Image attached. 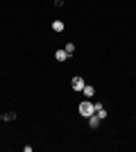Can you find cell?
<instances>
[{
    "instance_id": "1",
    "label": "cell",
    "mask_w": 136,
    "mask_h": 152,
    "mask_svg": "<svg viewBox=\"0 0 136 152\" xmlns=\"http://www.w3.org/2000/svg\"><path fill=\"white\" fill-rule=\"evenodd\" d=\"M95 114V104L93 102H89V98H86L82 104H79V116H84V118H89V116Z\"/></svg>"
},
{
    "instance_id": "2",
    "label": "cell",
    "mask_w": 136,
    "mask_h": 152,
    "mask_svg": "<svg viewBox=\"0 0 136 152\" xmlns=\"http://www.w3.org/2000/svg\"><path fill=\"white\" fill-rule=\"evenodd\" d=\"M84 80H82V77H79V75H75V77H73V82H71V86H73V91H79V93H82V89H84Z\"/></svg>"
},
{
    "instance_id": "3",
    "label": "cell",
    "mask_w": 136,
    "mask_h": 152,
    "mask_svg": "<svg viewBox=\"0 0 136 152\" xmlns=\"http://www.w3.org/2000/svg\"><path fill=\"white\" fill-rule=\"evenodd\" d=\"M95 116L100 118V121H104V118H107V109H104V104L95 102Z\"/></svg>"
},
{
    "instance_id": "4",
    "label": "cell",
    "mask_w": 136,
    "mask_h": 152,
    "mask_svg": "<svg viewBox=\"0 0 136 152\" xmlns=\"http://www.w3.org/2000/svg\"><path fill=\"white\" fill-rule=\"evenodd\" d=\"M68 57H71V55L66 52V48H61V50H57V52H55V59H57V61H66Z\"/></svg>"
},
{
    "instance_id": "5",
    "label": "cell",
    "mask_w": 136,
    "mask_h": 152,
    "mask_svg": "<svg viewBox=\"0 0 136 152\" xmlns=\"http://www.w3.org/2000/svg\"><path fill=\"white\" fill-rule=\"evenodd\" d=\"M82 93H84L86 98H93V95H95V86H93V84H84V89H82Z\"/></svg>"
},
{
    "instance_id": "6",
    "label": "cell",
    "mask_w": 136,
    "mask_h": 152,
    "mask_svg": "<svg viewBox=\"0 0 136 152\" xmlns=\"http://www.w3.org/2000/svg\"><path fill=\"white\" fill-rule=\"evenodd\" d=\"M100 123H102V121H100V118H97L95 114H93V116H89V127H91V129H97V127H100Z\"/></svg>"
},
{
    "instance_id": "7",
    "label": "cell",
    "mask_w": 136,
    "mask_h": 152,
    "mask_svg": "<svg viewBox=\"0 0 136 152\" xmlns=\"http://www.w3.org/2000/svg\"><path fill=\"white\" fill-rule=\"evenodd\" d=\"M52 32H64V20H52Z\"/></svg>"
},
{
    "instance_id": "8",
    "label": "cell",
    "mask_w": 136,
    "mask_h": 152,
    "mask_svg": "<svg viewBox=\"0 0 136 152\" xmlns=\"http://www.w3.org/2000/svg\"><path fill=\"white\" fill-rule=\"evenodd\" d=\"M2 121H16V114H14V111H9V114H2Z\"/></svg>"
},
{
    "instance_id": "9",
    "label": "cell",
    "mask_w": 136,
    "mask_h": 152,
    "mask_svg": "<svg viewBox=\"0 0 136 152\" xmlns=\"http://www.w3.org/2000/svg\"><path fill=\"white\" fill-rule=\"evenodd\" d=\"M66 52L73 55V52H75V43H66Z\"/></svg>"
}]
</instances>
